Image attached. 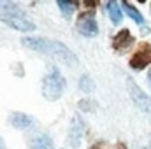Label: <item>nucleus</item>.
Masks as SVG:
<instances>
[{
	"label": "nucleus",
	"mask_w": 151,
	"mask_h": 149,
	"mask_svg": "<svg viewBox=\"0 0 151 149\" xmlns=\"http://www.w3.org/2000/svg\"><path fill=\"white\" fill-rule=\"evenodd\" d=\"M21 44L32 51H39L42 54L53 56L58 62H63L65 65L72 67L77 63V56L60 40H51V39H40V37H25Z\"/></svg>",
	"instance_id": "obj_1"
},
{
	"label": "nucleus",
	"mask_w": 151,
	"mask_h": 149,
	"mask_svg": "<svg viewBox=\"0 0 151 149\" xmlns=\"http://www.w3.org/2000/svg\"><path fill=\"white\" fill-rule=\"evenodd\" d=\"M0 21L18 32H32L35 30V23L19 9L14 2H0Z\"/></svg>",
	"instance_id": "obj_2"
},
{
	"label": "nucleus",
	"mask_w": 151,
	"mask_h": 149,
	"mask_svg": "<svg viewBox=\"0 0 151 149\" xmlns=\"http://www.w3.org/2000/svg\"><path fill=\"white\" fill-rule=\"evenodd\" d=\"M63 90H65L63 75L56 69H51V72L46 74L42 79V97L49 102H55L63 95Z\"/></svg>",
	"instance_id": "obj_3"
},
{
	"label": "nucleus",
	"mask_w": 151,
	"mask_h": 149,
	"mask_svg": "<svg viewBox=\"0 0 151 149\" xmlns=\"http://www.w3.org/2000/svg\"><path fill=\"white\" fill-rule=\"evenodd\" d=\"M127 86H128V91H130V97H132V102L144 112H151V98L132 81L128 79L127 81Z\"/></svg>",
	"instance_id": "obj_4"
},
{
	"label": "nucleus",
	"mask_w": 151,
	"mask_h": 149,
	"mask_svg": "<svg viewBox=\"0 0 151 149\" xmlns=\"http://www.w3.org/2000/svg\"><path fill=\"white\" fill-rule=\"evenodd\" d=\"M77 32L83 34L84 37H93L99 34V25L95 21V16L91 12H86L83 16H79L77 19Z\"/></svg>",
	"instance_id": "obj_5"
},
{
	"label": "nucleus",
	"mask_w": 151,
	"mask_h": 149,
	"mask_svg": "<svg viewBox=\"0 0 151 149\" xmlns=\"http://www.w3.org/2000/svg\"><path fill=\"white\" fill-rule=\"evenodd\" d=\"M151 63V44H141L135 54L130 60V65L134 69H142Z\"/></svg>",
	"instance_id": "obj_6"
},
{
	"label": "nucleus",
	"mask_w": 151,
	"mask_h": 149,
	"mask_svg": "<svg viewBox=\"0 0 151 149\" xmlns=\"http://www.w3.org/2000/svg\"><path fill=\"white\" fill-rule=\"evenodd\" d=\"M9 123L14 128H18V130H25V128H28V126L34 125V117L28 116V114H25V112H12L9 116Z\"/></svg>",
	"instance_id": "obj_7"
},
{
	"label": "nucleus",
	"mask_w": 151,
	"mask_h": 149,
	"mask_svg": "<svg viewBox=\"0 0 151 149\" xmlns=\"http://www.w3.org/2000/svg\"><path fill=\"white\" fill-rule=\"evenodd\" d=\"M130 42H132V35H130V32L128 30H121L116 37H114V49H118V51H121V49H125V47H128L130 46Z\"/></svg>",
	"instance_id": "obj_8"
},
{
	"label": "nucleus",
	"mask_w": 151,
	"mask_h": 149,
	"mask_svg": "<svg viewBox=\"0 0 151 149\" xmlns=\"http://www.w3.org/2000/svg\"><path fill=\"white\" fill-rule=\"evenodd\" d=\"M32 149H55V144H53L49 135L40 133L32 140Z\"/></svg>",
	"instance_id": "obj_9"
},
{
	"label": "nucleus",
	"mask_w": 151,
	"mask_h": 149,
	"mask_svg": "<svg viewBox=\"0 0 151 149\" xmlns=\"http://www.w3.org/2000/svg\"><path fill=\"white\" fill-rule=\"evenodd\" d=\"M121 7L127 11V14H128V16H130L137 25H144V18H142V14L135 9V5H132L130 2H121Z\"/></svg>",
	"instance_id": "obj_10"
},
{
	"label": "nucleus",
	"mask_w": 151,
	"mask_h": 149,
	"mask_svg": "<svg viewBox=\"0 0 151 149\" xmlns=\"http://www.w3.org/2000/svg\"><path fill=\"white\" fill-rule=\"evenodd\" d=\"M107 12H109V18L113 23H119L123 19V12L116 2H107Z\"/></svg>",
	"instance_id": "obj_11"
},
{
	"label": "nucleus",
	"mask_w": 151,
	"mask_h": 149,
	"mask_svg": "<svg viewBox=\"0 0 151 149\" xmlns=\"http://www.w3.org/2000/svg\"><path fill=\"white\" fill-rule=\"evenodd\" d=\"M76 5H77L76 2H69V0H60V2H58V7H60L63 18H67V19H70V16H72V12H74V9H76Z\"/></svg>",
	"instance_id": "obj_12"
},
{
	"label": "nucleus",
	"mask_w": 151,
	"mask_h": 149,
	"mask_svg": "<svg viewBox=\"0 0 151 149\" xmlns=\"http://www.w3.org/2000/svg\"><path fill=\"white\" fill-rule=\"evenodd\" d=\"M79 88H81L83 91H86V93H90V91L93 90V82L90 81L88 75H83V77H81V81H79Z\"/></svg>",
	"instance_id": "obj_13"
},
{
	"label": "nucleus",
	"mask_w": 151,
	"mask_h": 149,
	"mask_svg": "<svg viewBox=\"0 0 151 149\" xmlns=\"http://www.w3.org/2000/svg\"><path fill=\"white\" fill-rule=\"evenodd\" d=\"M0 149H5V142L2 140V137H0Z\"/></svg>",
	"instance_id": "obj_14"
},
{
	"label": "nucleus",
	"mask_w": 151,
	"mask_h": 149,
	"mask_svg": "<svg viewBox=\"0 0 151 149\" xmlns=\"http://www.w3.org/2000/svg\"><path fill=\"white\" fill-rule=\"evenodd\" d=\"M148 77H150V82H151V70H150V75H148Z\"/></svg>",
	"instance_id": "obj_15"
}]
</instances>
